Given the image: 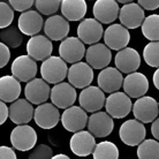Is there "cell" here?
Returning a JSON list of instances; mask_svg holds the SVG:
<instances>
[{"mask_svg":"<svg viewBox=\"0 0 159 159\" xmlns=\"http://www.w3.org/2000/svg\"><path fill=\"white\" fill-rule=\"evenodd\" d=\"M67 64L60 57L52 56L40 65V75L46 83L59 84L67 77Z\"/></svg>","mask_w":159,"mask_h":159,"instance_id":"obj_1","label":"cell"},{"mask_svg":"<svg viewBox=\"0 0 159 159\" xmlns=\"http://www.w3.org/2000/svg\"><path fill=\"white\" fill-rule=\"evenodd\" d=\"M106 113L112 119H122L127 116L133 110V103L125 92H114L105 100Z\"/></svg>","mask_w":159,"mask_h":159,"instance_id":"obj_2","label":"cell"},{"mask_svg":"<svg viewBox=\"0 0 159 159\" xmlns=\"http://www.w3.org/2000/svg\"><path fill=\"white\" fill-rule=\"evenodd\" d=\"M120 139L128 147H136L142 143L147 136V129L136 119L127 120L121 125L119 130Z\"/></svg>","mask_w":159,"mask_h":159,"instance_id":"obj_3","label":"cell"},{"mask_svg":"<svg viewBox=\"0 0 159 159\" xmlns=\"http://www.w3.org/2000/svg\"><path fill=\"white\" fill-rule=\"evenodd\" d=\"M158 102L150 96H144L136 100L133 105V114L139 122L150 123L158 118Z\"/></svg>","mask_w":159,"mask_h":159,"instance_id":"obj_4","label":"cell"},{"mask_svg":"<svg viewBox=\"0 0 159 159\" xmlns=\"http://www.w3.org/2000/svg\"><path fill=\"white\" fill-rule=\"evenodd\" d=\"M11 143L19 151H29L37 143V133L29 125L16 126L11 133Z\"/></svg>","mask_w":159,"mask_h":159,"instance_id":"obj_5","label":"cell"},{"mask_svg":"<svg viewBox=\"0 0 159 159\" xmlns=\"http://www.w3.org/2000/svg\"><path fill=\"white\" fill-rule=\"evenodd\" d=\"M104 42L105 45L110 50L121 51L127 48L128 43L130 40V34L129 30L126 29L122 24H111L107 29L104 31Z\"/></svg>","mask_w":159,"mask_h":159,"instance_id":"obj_6","label":"cell"},{"mask_svg":"<svg viewBox=\"0 0 159 159\" xmlns=\"http://www.w3.org/2000/svg\"><path fill=\"white\" fill-rule=\"evenodd\" d=\"M85 46L79 39V37H68L61 42L59 46L60 58L67 64H77L81 62L83 57H85Z\"/></svg>","mask_w":159,"mask_h":159,"instance_id":"obj_7","label":"cell"},{"mask_svg":"<svg viewBox=\"0 0 159 159\" xmlns=\"http://www.w3.org/2000/svg\"><path fill=\"white\" fill-rule=\"evenodd\" d=\"M12 76L19 82H30L37 75L36 61L29 56H19L12 62Z\"/></svg>","mask_w":159,"mask_h":159,"instance_id":"obj_8","label":"cell"},{"mask_svg":"<svg viewBox=\"0 0 159 159\" xmlns=\"http://www.w3.org/2000/svg\"><path fill=\"white\" fill-rule=\"evenodd\" d=\"M105 95L98 87H90L83 89L79 97L80 107H82L85 112H99L105 106Z\"/></svg>","mask_w":159,"mask_h":159,"instance_id":"obj_9","label":"cell"},{"mask_svg":"<svg viewBox=\"0 0 159 159\" xmlns=\"http://www.w3.org/2000/svg\"><path fill=\"white\" fill-rule=\"evenodd\" d=\"M50 98H51L52 104L56 107L67 110V108L72 107L73 104L75 103L77 93L73 85L66 83V82H61L59 84H56L51 89Z\"/></svg>","mask_w":159,"mask_h":159,"instance_id":"obj_10","label":"cell"},{"mask_svg":"<svg viewBox=\"0 0 159 159\" xmlns=\"http://www.w3.org/2000/svg\"><path fill=\"white\" fill-rule=\"evenodd\" d=\"M69 84L74 88L85 89L93 81V69L87 62H77L68 68L67 74Z\"/></svg>","mask_w":159,"mask_h":159,"instance_id":"obj_11","label":"cell"},{"mask_svg":"<svg viewBox=\"0 0 159 159\" xmlns=\"http://www.w3.org/2000/svg\"><path fill=\"white\" fill-rule=\"evenodd\" d=\"M88 114L82 107L72 106L65 110L61 116V123L64 128L69 133H77L83 130L88 125Z\"/></svg>","mask_w":159,"mask_h":159,"instance_id":"obj_12","label":"cell"},{"mask_svg":"<svg viewBox=\"0 0 159 159\" xmlns=\"http://www.w3.org/2000/svg\"><path fill=\"white\" fill-rule=\"evenodd\" d=\"M87 126L93 137H106L113 131L114 121L106 112H96L89 116Z\"/></svg>","mask_w":159,"mask_h":159,"instance_id":"obj_13","label":"cell"},{"mask_svg":"<svg viewBox=\"0 0 159 159\" xmlns=\"http://www.w3.org/2000/svg\"><path fill=\"white\" fill-rule=\"evenodd\" d=\"M77 36L83 44H97L104 36V28L96 19H85L77 27Z\"/></svg>","mask_w":159,"mask_h":159,"instance_id":"obj_14","label":"cell"},{"mask_svg":"<svg viewBox=\"0 0 159 159\" xmlns=\"http://www.w3.org/2000/svg\"><path fill=\"white\" fill-rule=\"evenodd\" d=\"M122 88L125 93L129 98L139 99L141 97H144V95L149 90V81L147 76L142 73H131L123 79Z\"/></svg>","mask_w":159,"mask_h":159,"instance_id":"obj_15","label":"cell"},{"mask_svg":"<svg viewBox=\"0 0 159 159\" xmlns=\"http://www.w3.org/2000/svg\"><path fill=\"white\" fill-rule=\"evenodd\" d=\"M87 64L92 69H102L106 68L112 60V52L105 44H93L85 51Z\"/></svg>","mask_w":159,"mask_h":159,"instance_id":"obj_16","label":"cell"},{"mask_svg":"<svg viewBox=\"0 0 159 159\" xmlns=\"http://www.w3.org/2000/svg\"><path fill=\"white\" fill-rule=\"evenodd\" d=\"M34 119L38 127L43 129H52L59 123L60 112L52 103H44L38 105L35 110Z\"/></svg>","mask_w":159,"mask_h":159,"instance_id":"obj_17","label":"cell"},{"mask_svg":"<svg viewBox=\"0 0 159 159\" xmlns=\"http://www.w3.org/2000/svg\"><path fill=\"white\" fill-rule=\"evenodd\" d=\"M51 88L43 79H34L27 83L24 89L25 99L34 105H42L50 98Z\"/></svg>","mask_w":159,"mask_h":159,"instance_id":"obj_18","label":"cell"},{"mask_svg":"<svg viewBox=\"0 0 159 159\" xmlns=\"http://www.w3.org/2000/svg\"><path fill=\"white\" fill-rule=\"evenodd\" d=\"M114 64L120 73L131 74L135 73L141 66V57L135 48H126L116 53Z\"/></svg>","mask_w":159,"mask_h":159,"instance_id":"obj_19","label":"cell"},{"mask_svg":"<svg viewBox=\"0 0 159 159\" xmlns=\"http://www.w3.org/2000/svg\"><path fill=\"white\" fill-rule=\"evenodd\" d=\"M96 145L97 144L95 137L87 130L75 133L69 141V147L72 152L79 157H88L89 155L93 153Z\"/></svg>","mask_w":159,"mask_h":159,"instance_id":"obj_20","label":"cell"},{"mask_svg":"<svg viewBox=\"0 0 159 159\" xmlns=\"http://www.w3.org/2000/svg\"><path fill=\"white\" fill-rule=\"evenodd\" d=\"M123 76L116 67H106L98 74L97 84L103 92L114 93L122 87Z\"/></svg>","mask_w":159,"mask_h":159,"instance_id":"obj_21","label":"cell"},{"mask_svg":"<svg viewBox=\"0 0 159 159\" xmlns=\"http://www.w3.org/2000/svg\"><path fill=\"white\" fill-rule=\"evenodd\" d=\"M119 19L121 24L126 29H136L142 25L145 19L144 9L135 2L123 5L120 8Z\"/></svg>","mask_w":159,"mask_h":159,"instance_id":"obj_22","label":"cell"},{"mask_svg":"<svg viewBox=\"0 0 159 159\" xmlns=\"http://www.w3.org/2000/svg\"><path fill=\"white\" fill-rule=\"evenodd\" d=\"M53 51L52 42L46 36L37 35L31 37L27 43V52L30 58L35 60L44 61L50 58Z\"/></svg>","mask_w":159,"mask_h":159,"instance_id":"obj_23","label":"cell"},{"mask_svg":"<svg viewBox=\"0 0 159 159\" xmlns=\"http://www.w3.org/2000/svg\"><path fill=\"white\" fill-rule=\"evenodd\" d=\"M45 36L50 40H64L69 32V23L61 15H52L44 23Z\"/></svg>","mask_w":159,"mask_h":159,"instance_id":"obj_24","label":"cell"},{"mask_svg":"<svg viewBox=\"0 0 159 159\" xmlns=\"http://www.w3.org/2000/svg\"><path fill=\"white\" fill-rule=\"evenodd\" d=\"M92 12L95 19L99 23L108 24L116 20L120 13V7L118 2L113 0H98L93 4Z\"/></svg>","mask_w":159,"mask_h":159,"instance_id":"obj_25","label":"cell"},{"mask_svg":"<svg viewBox=\"0 0 159 159\" xmlns=\"http://www.w3.org/2000/svg\"><path fill=\"white\" fill-rule=\"evenodd\" d=\"M9 111V119L17 126L27 125L34 118V106L27 99H17L11 104L8 107Z\"/></svg>","mask_w":159,"mask_h":159,"instance_id":"obj_26","label":"cell"},{"mask_svg":"<svg viewBox=\"0 0 159 159\" xmlns=\"http://www.w3.org/2000/svg\"><path fill=\"white\" fill-rule=\"evenodd\" d=\"M17 28L23 35L37 36V34L43 29V17L37 11L24 12L19 17Z\"/></svg>","mask_w":159,"mask_h":159,"instance_id":"obj_27","label":"cell"},{"mask_svg":"<svg viewBox=\"0 0 159 159\" xmlns=\"http://www.w3.org/2000/svg\"><path fill=\"white\" fill-rule=\"evenodd\" d=\"M21 95L20 82L12 75L0 77V100L4 103H14Z\"/></svg>","mask_w":159,"mask_h":159,"instance_id":"obj_28","label":"cell"},{"mask_svg":"<svg viewBox=\"0 0 159 159\" xmlns=\"http://www.w3.org/2000/svg\"><path fill=\"white\" fill-rule=\"evenodd\" d=\"M61 13L67 21H80L87 14V2L84 0H65L61 2Z\"/></svg>","mask_w":159,"mask_h":159,"instance_id":"obj_29","label":"cell"},{"mask_svg":"<svg viewBox=\"0 0 159 159\" xmlns=\"http://www.w3.org/2000/svg\"><path fill=\"white\" fill-rule=\"evenodd\" d=\"M142 34L147 39L159 42V15L151 14L144 19L142 23Z\"/></svg>","mask_w":159,"mask_h":159,"instance_id":"obj_30","label":"cell"},{"mask_svg":"<svg viewBox=\"0 0 159 159\" xmlns=\"http://www.w3.org/2000/svg\"><path fill=\"white\" fill-rule=\"evenodd\" d=\"M93 159H119V149L113 142L104 141L96 145Z\"/></svg>","mask_w":159,"mask_h":159,"instance_id":"obj_31","label":"cell"},{"mask_svg":"<svg viewBox=\"0 0 159 159\" xmlns=\"http://www.w3.org/2000/svg\"><path fill=\"white\" fill-rule=\"evenodd\" d=\"M0 39H1V43L8 48H16L22 44L23 34L19 30V28L11 25L0 32Z\"/></svg>","mask_w":159,"mask_h":159,"instance_id":"obj_32","label":"cell"},{"mask_svg":"<svg viewBox=\"0 0 159 159\" xmlns=\"http://www.w3.org/2000/svg\"><path fill=\"white\" fill-rule=\"evenodd\" d=\"M139 159H159V142L156 139H144L137 148Z\"/></svg>","mask_w":159,"mask_h":159,"instance_id":"obj_33","label":"cell"},{"mask_svg":"<svg viewBox=\"0 0 159 159\" xmlns=\"http://www.w3.org/2000/svg\"><path fill=\"white\" fill-rule=\"evenodd\" d=\"M143 58L150 67L159 68V42H150L145 45Z\"/></svg>","mask_w":159,"mask_h":159,"instance_id":"obj_34","label":"cell"},{"mask_svg":"<svg viewBox=\"0 0 159 159\" xmlns=\"http://www.w3.org/2000/svg\"><path fill=\"white\" fill-rule=\"evenodd\" d=\"M36 9L43 15H53L56 14L61 7V1L59 0H38L35 2Z\"/></svg>","mask_w":159,"mask_h":159,"instance_id":"obj_35","label":"cell"},{"mask_svg":"<svg viewBox=\"0 0 159 159\" xmlns=\"http://www.w3.org/2000/svg\"><path fill=\"white\" fill-rule=\"evenodd\" d=\"M14 20V9L9 4L0 1V29H6L11 27Z\"/></svg>","mask_w":159,"mask_h":159,"instance_id":"obj_36","label":"cell"},{"mask_svg":"<svg viewBox=\"0 0 159 159\" xmlns=\"http://www.w3.org/2000/svg\"><path fill=\"white\" fill-rule=\"evenodd\" d=\"M53 157V150L46 144H39L32 149L29 155V159H51Z\"/></svg>","mask_w":159,"mask_h":159,"instance_id":"obj_37","label":"cell"},{"mask_svg":"<svg viewBox=\"0 0 159 159\" xmlns=\"http://www.w3.org/2000/svg\"><path fill=\"white\" fill-rule=\"evenodd\" d=\"M9 6L14 11L24 13L28 12L29 9L34 6V1H31V0H25V1H22V0H11L9 1Z\"/></svg>","mask_w":159,"mask_h":159,"instance_id":"obj_38","label":"cell"},{"mask_svg":"<svg viewBox=\"0 0 159 159\" xmlns=\"http://www.w3.org/2000/svg\"><path fill=\"white\" fill-rule=\"evenodd\" d=\"M9 59H11L9 48L0 42V68H4L9 62Z\"/></svg>","mask_w":159,"mask_h":159,"instance_id":"obj_39","label":"cell"},{"mask_svg":"<svg viewBox=\"0 0 159 159\" xmlns=\"http://www.w3.org/2000/svg\"><path fill=\"white\" fill-rule=\"evenodd\" d=\"M0 159H17V157L12 148L2 145L0 147Z\"/></svg>","mask_w":159,"mask_h":159,"instance_id":"obj_40","label":"cell"},{"mask_svg":"<svg viewBox=\"0 0 159 159\" xmlns=\"http://www.w3.org/2000/svg\"><path fill=\"white\" fill-rule=\"evenodd\" d=\"M139 5L143 9L155 11V9L159 8V0H139Z\"/></svg>","mask_w":159,"mask_h":159,"instance_id":"obj_41","label":"cell"},{"mask_svg":"<svg viewBox=\"0 0 159 159\" xmlns=\"http://www.w3.org/2000/svg\"><path fill=\"white\" fill-rule=\"evenodd\" d=\"M8 116H9V111H8L7 105L6 103L0 100V126L6 122Z\"/></svg>","mask_w":159,"mask_h":159,"instance_id":"obj_42","label":"cell"},{"mask_svg":"<svg viewBox=\"0 0 159 159\" xmlns=\"http://www.w3.org/2000/svg\"><path fill=\"white\" fill-rule=\"evenodd\" d=\"M151 134L156 139V141H159V118L152 122L151 125Z\"/></svg>","mask_w":159,"mask_h":159,"instance_id":"obj_43","label":"cell"},{"mask_svg":"<svg viewBox=\"0 0 159 159\" xmlns=\"http://www.w3.org/2000/svg\"><path fill=\"white\" fill-rule=\"evenodd\" d=\"M152 81H153V84H155V87L159 90V68H157V70L153 73V76H152Z\"/></svg>","mask_w":159,"mask_h":159,"instance_id":"obj_44","label":"cell"},{"mask_svg":"<svg viewBox=\"0 0 159 159\" xmlns=\"http://www.w3.org/2000/svg\"><path fill=\"white\" fill-rule=\"evenodd\" d=\"M51 159H70L67 155H64V153H59V155L53 156Z\"/></svg>","mask_w":159,"mask_h":159,"instance_id":"obj_45","label":"cell"},{"mask_svg":"<svg viewBox=\"0 0 159 159\" xmlns=\"http://www.w3.org/2000/svg\"><path fill=\"white\" fill-rule=\"evenodd\" d=\"M158 106H159V102H158Z\"/></svg>","mask_w":159,"mask_h":159,"instance_id":"obj_46","label":"cell"},{"mask_svg":"<svg viewBox=\"0 0 159 159\" xmlns=\"http://www.w3.org/2000/svg\"><path fill=\"white\" fill-rule=\"evenodd\" d=\"M131 159H135V158H131Z\"/></svg>","mask_w":159,"mask_h":159,"instance_id":"obj_47","label":"cell"}]
</instances>
